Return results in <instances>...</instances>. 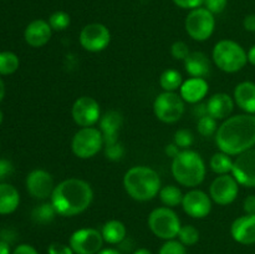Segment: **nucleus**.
Masks as SVG:
<instances>
[{
	"instance_id": "f257e3e1",
	"label": "nucleus",
	"mask_w": 255,
	"mask_h": 254,
	"mask_svg": "<svg viewBox=\"0 0 255 254\" xmlns=\"http://www.w3.org/2000/svg\"><path fill=\"white\" fill-rule=\"evenodd\" d=\"M217 146L229 156H238L255 147V115H234L224 120L216 133Z\"/></svg>"
},
{
	"instance_id": "f03ea898",
	"label": "nucleus",
	"mask_w": 255,
	"mask_h": 254,
	"mask_svg": "<svg viewBox=\"0 0 255 254\" xmlns=\"http://www.w3.org/2000/svg\"><path fill=\"white\" fill-rule=\"evenodd\" d=\"M94 191L90 183L80 178H67L55 186L50 202L61 217L81 214L91 206Z\"/></svg>"
},
{
	"instance_id": "7ed1b4c3",
	"label": "nucleus",
	"mask_w": 255,
	"mask_h": 254,
	"mask_svg": "<svg viewBox=\"0 0 255 254\" xmlns=\"http://www.w3.org/2000/svg\"><path fill=\"white\" fill-rule=\"evenodd\" d=\"M124 187L132 199L147 202L153 199L161 191V178L148 166H133L125 173Z\"/></svg>"
},
{
	"instance_id": "20e7f679",
	"label": "nucleus",
	"mask_w": 255,
	"mask_h": 254,
	"mask_svg": "<svg viewBox=\"0 0 255 254\" xmlns=\"http://www.w3.org/2000/svg\"><path fill=\"white\" fill-rule=\"evenodd\" d=\"M171 171L179 184L184 187H197L206 178L207 167L198 152L182 149L172 161Z\"/></svg>"
},
{
	"instance_id": "39448f33",
	"label": "nucleus",
	"mask_w": 255,
	"mask_h": 254,
	"mask_svg": "<svg viewBox=\"0 0 255 254\" xmlns=\"http://www.w3.org/2000/svg\"><path fill=\"white\" fill-rule=\"evenodd\" d=\"M212 57L219 70L228 74L238 72L248 62V54L241 44L233 40H221L214 46Z\"/></svg>"
},
{
	"instance_id": "423d86ee",
	"label": "nucleus",
	"mask_w": 255,
	"mask_h": 254,
	"mask_svg": "<svg viewBox=\"0 0 255 254\" xmlns=\"http://www.w3.org/2000/svg\"><path fill=\"white\" fill-rule=\"evenodd\" d=\"M148 227L152 233L164 241H171L178 237L181 231V219L169 207L154 208L148 216Z\"/></svg>"
},
{
	"instance_id": "0eeeda50",
	"label": "nucleus",
	"mask_w": 255,
	"mask_h": 254,
	"mask_svg": "<svg viewBox=\"0 0 255 254\" xmlns=\"http://www.w3.org/2000/svg\"><path fill=\"white\" fill-rule=\"evenodd\" d=\"M105 146L104 136L96 127H81L72 137L71 149L76 157L81 159L96 156Z\"/></svg>"
},
{
	"instance_id": "6e6552de",
	"label": "nucleus",
	"mask_w": 255,
	"mask_h": 254,
	"mask_svg": "<svg viewBox=\"0 0 255 254\" xmlns=\"http://www.w3.org/2000/svg\"><path fill=\"white\" fill-rule=\"evenodd\" d=\"M186 31L196 41H206L214 32L216 19L214 15L206 7H197L191 10L186 17Z\"/></svg>"
},
{
	"instance_id": "1a4fd4ad",
	"label": "nucleus",
	"mask_w": 255,
	"mask_h": 254,
	"mask_svg": "<svg viewBox=\"0 0 255 254\" xmlns=\"http://www.w3.org/2000/svg\"><path fill=\"white\" fill-rule=\"evenodd\" d=\"M184 100L176 92L163 91L153 102V111L157 119L164 124H174L179 121L184 114Z\"/></svg>"
},
{
	"instance_id": "9d476101",
	"label": "nucleus",
	"mask_w": 255,
	"mask_h": 254,
	"mask_svg": "<svg viewBox=\"0 0 255 254\" xmlns=\"http://www.w3.org/2000/svg\"><path fill=\"white\" fill-rule=\"evenodd\" d=\"M104 242L99 229L81 228L71 234L69 246L75 254H97L102 249Z\"/></svg>"
},
{
	"instance_id": "9b49d317",
	"label": "nucleus",
	"mask_w": 255,
	"mask_h": 254,
	"mask_svg": "<svg viewBox=\"0 0 255 254\" xmlns=\"http://www.w3.org/2000/svg\"><path fill=\"white\" fill-rule=\"evenodd\" d=\"M111 41L109 27L100 22H91L82 27L80 32V44L90 52H99L106 49Z\"/></svg>"
},
{
	"instance_id": "f8f14e48",
	"label": "nucleus",
	"mask_w": 255,
	"mask_h": 254,
	"mask_svg": "<svg viewBox=\"0 0 255 254\" xmlns=\"http://www.w3.org/2000/svg\"><path fill=\"white\" fill-rule=\"evenodd\" d=\"M239 193V183L232 174H222L214 178L209 187V196L214 203L228 206L233 203Z\"/></svg>"
},
{
	"instance_id": "ddd939ff",
	"label": "nucleus",
	"mask_w": 255,
	"mask_h": 254,
	"mask_svg": "<svg viewBox=\"0 0 255 254\" xmlns=\"http://www.w3.org/2000/svg\"><path fill=\"white\" fill-rule=\"evenodd\" d=\"M71 115L80 127H92L101 119V110L94 97L81 96L72 105Z\"/></svg>"
},
{
	"instance_id": "4468645a",
	"label": "nucleus",
	"mask_w": 255,
	"mask_h": 254,
	"mask_svg": "<svg viewBox=\"0 0 255 254\" xmlns=\"http://www.w3.org/2000/svg\"><path fill=\"white\" fill-rule=\"evenodd\" d=\"M232 176L239 186L255 188V148L238 154L233 162Z\"/></svg>"
},
{
	"instance_id": "2eb2a0df",
	"label": "nucleus",
	"mask_w": 255,
	"mask_h": 254,
	"mask_svg": "<svg viewBox=\"0 0 255 254\" xmlns=\"http://www.w3.org/2000/svg\"><path fill=\"white\" fill-rule=\"evenodd\" d=\"M26 189L30 196L36 199L51 198L55 189L54 178L45 169H34L26 177Z\"/></svg>"
},
{
	"instance_id": "dca6fc26",
	"label": "nucleus",
	"mask_w": 255,
	"mask_h": 254,
	"mask_svg": "<svg viewBox=\"0 0 255 254\" xmlns=\"http://www.w3.org/2000/svg\"><path fill=\"white\" fill-rule=\"evenodd\" d=\"M182 207L192 218H206L212 211V198L201 189H191L183 196Z\"/></svg>"
},
{
	"instance_id": "f3484780",
	"label": "nucleus",
	"mask_w": 255,
	"mask_h": 254,
	"mask_svg": "<svg viewBox=\"0 0 255 254\" xmlns=\"http://www.w3.org/2000/svg\"><path fill=\"white\" fill-rule=\"evenodd\" d=\"M233 239L244 246L255 244V214H244L238 217L231 226Z\"/></svg>"
},
{
	"instance_id": "a211bd4d",
	"label": "nucleus",
	"mask_w": 255,
	"mask_h": 254,
	"mask_svg": "<svg viewBox=\"0 0 255 254\" xmlns=\"http://www.w3.org/2000/svg\"><path fill=\"white\" fill-rule=\"evenodd\" d=\"M52 29L49 21L36 19L30 22L24 31V39L27 45L32 47H41L51 39Z\"/></svg>"
},
{
	"instance_id": "6ab92c4d",
	"label": "nucleus",
	"mask_w": 255,
	"mask_h": 254,
	"mask_svg": "<svg viewBox=\"0 0 255 254\" xmlns=\"http://www.w3.org/2000/svg\"><path fill=\"white\" fill-rule=\"evenodd\" d=\"M209 91V85L203 77H191L182 84L179 95L184 102L196 105L203 101Z\"/></svg>"
},
{
	"instance_id": "aec40b11",
	"label": "nucleus",
	"mask_w": 255,
	"mask_h": 254,
	"mask_svg": "<svg viewBox=\"0 0 255 254\" xmlns=\"http://www.w3.org/2000/svg\"><path fill=\"white\" fill-rule=\"evenodd\" d=\"M122 125H124L122 115L115 110L106 112L100 119V131L102 132V136H104L105 144H112L119 142V134Z\"/></svg>"
},
{
	"instance_id": "412c9836",
	"label": "nucleus",
	"mask_w": 255,
	"mask_h": 254,
	"mask_svg": "<svg viewBox=\"0 0 255 254\" xmlns=\"http://www.w3.org/2000/svg\"><path fill=\"white\" fill-rule=\"evenodd\" d=\"M234 99L231 95L226 92H219V94L213 95L207 102V110L208 115L216 119L217 121L227 120L231 117L232 112L234 110Z\"/></svg>"
},
{
	"instance_id": "4be33fe9",
	"label": "nucleus",
	"mask_w": 255,
	"mask_h": 254,
	"mask_svg": "<svg viewBox=\"0 0 255 254\" xmlns=\"http://www.w3.org/2000/svg\"><path fill=\"white\" fill-rule=\"evenodd\" d=\"M234 102L246 114L255 115V84L252 81H243L234 90Z\"/></svg>"
},
{
	"instance_id": "5701e85b",
	"label": "nucleus",
	"mask_w": 255,
	"mask_h": 254,
	"mask_svg": "<svg viewBox=\"0 0 255 254\" xmlns=\"http://www.w3.org/2000/svg\"><path fill=\"white\" fill-rule=\"evenodd\" d=\"M184 69L191 77H206L211 72V60L204 52L193 51L184 60Z\"/></svg>"
},
{
	"instance_id": "b1692460",
	"label": "nucleus",
	"mask_w": 255,
	"mask_h": 254,
	"mask_svg": "<svg viewBox=\"0 0 255 254\" xmlns=\"http://www.w3.org/2000/svg\"><path fill=\"white\" fill-rule=\"evenodd\" d=\"M20 203V194L14 186L0 183V214H10L16 211Z\"/></svg>"
},
{
	"instance_id": "393cba45",
	"label": "nucleus",
	"mask_w": 255,
	"mask_h": 254,
	"mask_svg": "<svg viewBox=\"0 0 255 254\" xmlns=\"http://www.w3.org/2000/svg\"><path fill=\"white\" fill-rule=\"evenodd\" d=\"M102 238L109 244H121L126 239L127 229L121 221L111 219L102 226Z\"/></svg>"
},
{
	"instance_id": "a878e982",
	"label": "nucleus",
	"mask_w": 255,
	"mask_h": 254,
	"mask_svg": "<svg viewBox=\"0 0 255 254\" xmlns=\"http://www.w3.org/2000/svg\"><path fill=\"white\" fill-rule=\"evenodd\" d=\"M183 84V77L178 70L167 69L159 76V85L167 92H176L177 90L181 89Z\"/></svg>"
},
{
	"instance_id": "bb28decb",
	"label": "nucleus",
	"mask_w": 255,
	"mask_h": 254,
	"mask_svg": "<svg viewBox=\"0 0 255 254\" xmlns=\"http://www.w3.org/2000/svg\"><path fill=\"white\" fill-rule=\"evenodd\" d=\"M233 162L234 159H232L229 154L221 151L212 156L211 161H209V167L218 176L229 174L232 173V169H233Z\"/></svg>"
},
{
	"instance_id": "cd10ccee",
	"label": "nucleus",
	"mask_w": 255,
	"mask_h": 254,
	"mask_svg": "<svg viewBox=\"0 0 255 254\" xmlns=\"http://www.w3.org/2000/svg\"><path fill=\"white\" fill-rule=\"evenodd\" d=\"M158 196H159V199H161V202L164 204V206L172 208V207H177L178 204H182L184 194L182 193V191L177 186L168 184V186L162 187Z\"/></svg>"
},
{
	"instance_id": "c85d7f7f",
	"label": "nucleus",
	"mask_w": 255,
	"mask_h": 254,
	"mask_svg": "<svg viewBox=\"0 0 255 254\" xmlns=\"http://www.w3.org/2000/svg\"><path fill=\"white\" fill-rule=\"evenodd\" d=\"M56 211H55L54 206L51 202H44V203L39 204L35 207L31 212V218L35 223L37 224H47L50 222L54 221L55 216H56Z\"/></svg>"
},
{
	"instance_id": "c756f323",
	"label": "nucleus",
	"mask_w": 255,
	"mask_h": 254,
	"mask_svg": "<svg viewBox=\"0 0 255 254\" xmlns=\"http://www.w3.org/2000/svg\"><path fill=\"white\" fill-rule=\"evenodd\" d=\"M19 57L11 51L0 52V75H11L19 69Z\"/></svg>"
},
{
	"instance_id": "7c9ffc66",
	"label": "nucleus",
	"mask_w": 255,
	"mask_h": 254,
	"mask_svg": "<svg viewBox=\"0 0 255 254\" xmlns=\"http://www.w3.org/2000/svg\"><path fill=\"white\" fill-rule=\"evenodd\" d=\"M178 239L182 244L186 247L194 246L198 243L199 241V232L192 224H186V226L181 227V231L178 233Z\"/></svg>"
},
{
	"instance_id": "2f4dec72",
	"label": "nucleus",
	"mask_w": 255,
	"mask_h": 254,
	"mask_svg": "<svg viewBox=\"0 0 255 254\" xmlns=\"http://www.w3.org/2000/svg\"><path fill=\"white\" fill-rule=\"evenodd\" d=\"M218 124H217V120L213 119L209 115H206V116L198 119V122H197V128H198V132L204 137H211L213 136L214 133H217V129H218Z\"/></svg>"
},
{
	"instance_id": "473e14b6",
	"label": "nucleus",
	"mask_w": 255,
	"mask_h": 254,
	"mask_svg": "<svg viewBox=\"0 0 255 254\" xmlns=\"http://www.w3.org/2000/svg\"><path fill=\"white\" fill-rule=\"evenodd\" d=\"M70 21H71L70 15L67 12L61 11V10L52 12L49 17V24L54 31H64V30H66L69 27Z\"/></svg>"
},
{
	"instance_id": "72a5a7b5",
	"label": "nucleus",
	"mask_w": 255,
	"mask_h": 254,
	"mask_svg": "<svg viewBox=\"0 0 255 254\" xmlns=\"http://www.w3.org/2000/svg\"><path fill=\"white\" fill-rule=\"evenodd\" d=\"M174 143L182 149H189V147L193 144L194 136L189 129L182 128L174 133Z\"/></svg>"
},
{
	"instance_id": "f704fd0d",
	"label": "nucleus",
	"mask_w": 255,
	"mask_h": 254,
	"mask_svg": "<svg viewBox=\"0 0 255 254\" xmlns=\"http://www.w3.org/2000/svg\"><path fill=\"white\" fill-rule=\"evenodd\" d=\"M158 254H187V249L186 246L179 241L171 239V241H166V243L159 249Z\"/></svg>"
},
{
	"instance_id": "c9c22d12",
	"label": "nucleus",
	"mask_w": 255,
	"mask_h": 254,
	"mask_svg": "<svg viewBox=\"0 0 255 254\" xmlns=\"http://www.w3.org/2000/svg\"><path fill=\"white\" fill-rule=\"evenodd\" d=\"M125 148L122 143L116 142L112 144H105V156L111 161H119L124 157Z\"/></svg>"
},
{
	"instance_id": "e433bc0d",
	"label": "nucleus",
	"mask_w": 255,
	"mask_h": 254,
	"mask_svg": "<svg viewBox=\"0 0 255 254\" xmlns=\"http://www.w3.org/2000/svg\"><path fill=\"white\" fill-rule=\"evenodd\" d=\"M171 54H172V56H173V59L182 60V61H184V60L187 59V56L191 54V51H189V47L186 42L176 41L171 46Z\"/></svg>"
},
{
	"instance_id": "4c0bfd02",
	"label": "nucleus",
	"mask_w": 255,
	"mask_h": 254,
	"mask_svg": "<svg viewBox=\"0 0 255 254\" xmlns=\"http://www.w3.org/2000/svg\"><path fill=\"white\" fill-rule=\"evenodd\" d=\"M228 0H204V7L212 14H221L227 7Z\"/></svg>"
},
{
	"instance_id": "58836bf2",
	"label": "nucleus",
	"mask_w": 255,
	"mask_h": 254,
	"mask_svg": "<svg viewBox=\"0 0 255 254\" xmlns=\"http://www.w3.org/2000/svg\"><path fill=\"white\" fill-rule=\"evenodd\" d=\"M47 254H75L74 251L71 249V247L67 246V244L62 243H51L47 248Z\"/></svg>"
},
{
	"instance_id": "ea45409f",
	"label": "nucleus",
	"mask_w": 255,
	"mask_h": 254,
	"mask_svg": "<svg viewBox=\"0 0 255 254\" xmlns=\"http://www.w3.org/2000/svg\"><path fill=\"white\" fill-rule=\"evenodd\" d=\"M173 2L182 9L193 10L201 7L204 4V0H173Z\"/></svg>"
},
{
	"instance_id": "a19ab883",
	"label": "nucleus",
	"mask_w": 255,
	"mask_h": 254,
	"mask_svg": "<svg viewBox=\"0 0 255 254\" xmlns=\"http://www.w3.org/2000/svg\"><path fill=\"white\" fill-rule=\"evenodd\" d=\"M14 171L11 162L7 159H0V181H4L5 178L10 176Z\"/></svg>"
},
{
	"instance_id": "79ce46f5",
	"label": "nucleus",
	"mask_w": 255,
	"mask_h": 254,
	"mask_svg": "<svg viewBox=\"0 0 255 254\" xmlns=\"http://www.w3.org/2000/svg\"><path fill=\"white\" fill-rule=\"evenodd\" d=\"M243 209L246 214H255V194H251L244 199Z\"/></svg>"
},
{
	"instance_id": "37998d69",
	"label": "nucleus",
	"mask_w": 255,
	"mask_h": 254,
	"mask_svg": "<svg viewBox=\"0 0 255 254\" xmlns=\"http://www.w3.org/2000/svg\"><path fill=\"white\" fill-rule=\"evenodd\" d=\"M12 254H39L36 249L30 244H20L14 249Z\"/></svg>"
},
{
	"instance_id": "c03bdc74",
	"label": "nucleus",
	"mask_w": 255,
	"mask_h": 254,
	"mask_svg": "<svg viewBox=\"0 0 255 254\" xmlns=\"http://www.w3.org/2000/svg\"><path fill=\"white\" fill-rule=\"evenodd\" d=\"M243 26L247 31L255 32V14H249L244 17Z\"/></svg>"
},
{
	"instance_id": "a18cd8bd",
	"label": "nucleus",
	"mask_w": 255,
	"mask_h": 254,
	"mask_svg": "<svg viewBox=\"0 0 255 254\" xmlns=\"http://www.w3.org/2000/svg\"><path fill=\"white\" fill-rule=\"evenodd\" d=\"M193 112L194 115H196L198 119H201V117L206 116V115H208V110H207V104H202V102H199V104H196V106L193 107Z\"/></svg>"
},
{
	"instance_id": "49530a36",
	"label": "nucleus",
	"mask_w": 255,
	"mask_h": 254,
	"mask_svg": "<svg viewBox=\"0 0 255 254\" xmlns=\"http://www.w3.org/2000/svg\"><path fill=\"white\" fill-rule=\"evenodd\" d=\"M164 152H166L167 156L171 157V158L173 159L174 157L178 156V153H179V152H181V151H179V147L177 146V144L173 142V143H171V144H167L166 149H164Z\"/></svg>"
},
{
	"instance_id": "de8ad7c7",
	"label": "nucleus",
	"mask_w": 255,
	"mask_h": 254,
	"mask_svg": "<svg viewBox=\"0 0 255 254\" xmlns=\"http://www.w3.org/2000/svg\"><path fill=\"white\" fill-rule=\"evenodd\" d=\"M0 254H10V246L6 241H0Z\"/></svg>"
},
{
	"instance_id": "09e8293b",
	"label": "nucleus",
	"mask_w": 255,
	"mask_h": 254,
	"mask_svg": "<svg viewBox=\"0 0 255 254\" xmlns=\"http://www.w3.org/2000/svg\"><path fill=\"white\" fill-rule=\"evenodd\" d=\"M248 54V62H251L253 66H255V45L249 49V51L247 52Z\"/></svg>"
},
{
	"instance_id": "8fccbe9b",
	"label": "nucleus",
	"mask_w": 255,
	"mask_h": 254,
	"mask_svg": "<svg viewBox=\"0 0 255 254\" xmlns=\"http://www.w3.org/2000/svg\"><path fill=\"white\" fill-rule=\"evenodd\" d=\"M97 254H122V253L120 251H117V249L106 248V249H101Z\"/></svg>"
},
{
	"instance_id": "3c124183",
	"label": "nucleus",
	"mask_w": 255,
	"mask_h": 254,
	"mask_svg": "<svg viewBox=\"0 0 255 254\" xmlns=\"http://www.w3.org/2000/svg\"><path fill=\"white\" fill-rule=\"evenodd\" d=\"M4 96H5V85H4V81L1 80V77H0V102L2 101Z\"/></svg>"
},
{
	"instance_id": "603ef678",
	"label": "nucleus",
	"mask_w": 255,
	"mask_h": 254,
	"mask_svg": "<svg viewBox=\"0 0 255 254\" xmlns=\"http://www.w3.org/2000/svg\"><path fill=\"white\" fill-rule=\"evenodd\" d=\"M133 254H152V252L147 248H138L137 251H134Z\"/></svg>"
},
{
	"instance_id": "864d4df0",
	"label": "nucleus",
	"mask_w": 255,
	"mask_h": 254,
	"mask_svg": "<svg viewBox=\"0 0 255 254\" xmlns=\"http://www.w3.org/2000/svg\"><path fill=\"white\" fill-rule=\"evenodd\" d=\"M2 112H1V110H0V125H1V122H2Z\"/></svg>"
}]
</instances>
